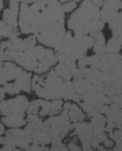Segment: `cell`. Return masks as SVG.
Wrapping results in <instances>:
<instances>
[{"label":"cell","instance_id":"6da1fadb","mask_svg":"<svg viewBox=\"0 0 122 151\" xmlns=\"http://www.w3.org/2000/svg\"><path fill=\"white\" fill-rule=\"evenodd\" d=\"M18 26L22 35H33L39 44L54 49L67 32L66 13L58 0L21 3Z\"/></svg>","mask_w":122,"mask_h":151},{"label":"cell","instance_id":"7a4b0ae2","mask_svg":"<svg viewBox=\"0 0 122 151\" xmlns=\"http://www.w3.org/2000/svg\"><path fill=\"white\" fill-rule=\"evenodd\" d=\"M12 61L33 74H43L59 62L53 48L39 44L33 35L19 32L2 39L0 46V61Z\"/></svg>","mask_w":122,"mask_h":151},{"label":"cell","instance_id":"3957f363","mask_svg":"<svg viewBox=\"0 0 122 151\" xmlns=\"http://www.w3.org/2000/svg\"><path fill=\"white\" fill-rule=\"evenodd\" d=\"M77 65L84 77L108 97L122 94V54L87 56Z\"/></svg>","mask_w":122,"mask_h":151},{"label":"cell","instance_id":"277c9868","mask_svg":"<svg viewBox=\"0 0 122 151\" xmlns=\"http://www.w3.org/2000/svg\"><path fill=\"white\" fill-rule=\"evenodd\" d=\"M50 144L44 118L27 115L24 127L6 130L0 150H50Z\"/></svg>","mask_w":122,"mask_h":151},{"label":"cell","instance_id":"5b68a950","mask_svg":"<svg viewBox=\"0 0 122 151\" xmlns=\"http://www.w3.org/2000/svg\"><path fill=\"white\" fill-rule=\"evenodd\" d=\"M32 93L37 98L47 100H73V79H67L56 73L54 68L43 74H34Z\"/></svg>","mask_w":122,"mask_h":151},{"label":"cell","instance_id":"8992f818","mask_svg":"<svg viewBox=\"0 0 122 151\" xmlns=\"http://www.w3.org/2000/svg\"><path fill=\"white\" fill-rule=\"evenodd\" d=\"M74 96L76 102L85 113L92 117L95 114L106 115L111 105V98L93 85L85 77L73 79Z\"/></svg>","mask_w":122,"mask_h":151},{"label":"cell","instance_id":"52a82bcc","mask_svg":"<svg viewBox=\"0 0 122 151\" xmlns=\"http://www.w3.org/2000/svg\"><path fill=\"white\" fill-rule=\"evenodd\" d=\"M100 8L90 0H83L67 22L68 30L77 35H92L101 32L105 27Z\"/></svg>","mask_w":122,"mask_h":151},{"label":"cell","instance_id":"ba28073f","mask_svg":"<svg viewBox=\"0 0 122 151\" xmlns=\"http://www.w3.org/2000/svg\"><path fill=\"white\" fill-rule=\"evenodd\" d=\"M33 75L12 61H0V87L8 97L32 94Z\"/></svg>","mask_w":122,"mask_h":151},{"label":"cell","instance_id":"9c48e42d","mask_svg":"<svg viewBox=\"0 0 122 151\" xmlns=\"http://www.w3.org/2000/svg\"><path fill=\"white\" fill-rule=\"evenodd\" d=\"M94 41L93 35H77L68 30L60 44L54 50L59 62H78L87 57Z\"/></svg>","mask_w":122,"mask_h":151},{"label":"cell","instance_id":"30bf717a","mask_svg":"<svg viewBox=\"0 0 122 151\" xmlns=\"http://www.w3.org/2000/svg\"><path fill=\"white\" fill-rule=\"evenodd\" d=\"M29 99L26 94H19L0 100V122L7 129L22 127L27 123Z\"/></svg>","mask_w":122,"mask_h":151},{"label":"cell","instance_id":"8fae6325","mask_svg":"<svg viewBox=\"0 0 122 151\" xmlns=\"http://www.w3.org/2000/svg\"><path fill=\"white\" fill-rule=\"evenodd\" d=\"M70 101H64L63 111L60 114L44 118L45 125L51 138L50 146L63 144V140L73 131V124L67 114Z\"/></svg>","mask_w":122,"mask_h":151},{"label":"cell","instance_id":"7c38bea8","mask_svg":"<svg viewBox=\"0 0 122 151\" xmlns=\"http://www.w3.org/2000/svg\"><path fill=\"white\" fill-rule=\"evenodd\" d=\"M63 100H47L37 98L30 101L27 115H38L41 118H46L60 114L63 111Z\"/></svg>","mask_w":122,"mask_h":151},{"label":"cell","instance_id":"4fadbf2b","mask_svg":"<svg viewBox=\"0 0 122 151\" xmlns=\"http://www.w3.org/2000/svg\"><path fill=\"white\" fill-rule=\"evenodd\" d=\"M72 133L81 142L83 150H93L92 141L94 137V131L91 123H88L83 121V122L73 124Z\"/></svg>","mask_w":122,"mask_h":151},{"label":"cell","instance_id":"5bb4252c","mask_svg":"<svg viewBox=\"0 0 122 151\" xmlns=\"http://www.w3.org/2000/svg\"><path fill=\"white\" fill-rule=\"evenodd\" d=\"M122 11V0H105L100 13L105 23H109Z\"/></svg>","mask_w":122,"mask_h":151},{"label":"cell","instance_id":"9a60e30c","mask_svg":"<svg viewBox=\"0 0 122 151\" xmlns=\"http://www.w3.org/2000/svg\"><path fill=\"white\" fill-rule=\"evenodd\" d=\"M106 129L107 133L122 127V108L115 103H111L106 114Z\"/></svg>","mask_w":122,"mask_h":151},{"label":"cell","instance_id":"2e32d148","mask_svg":"<svg viewBox=\"0 0 122 151\" xmlns=\"http://www.w3.org/2000/svg\"><path fill=\"white\" fill-rule=\"evenodd\" d=\"M91 118V124L93 126L94 134L98 136L102 140V144L103 140H105L108 134H106V116L105 114H95Z\"/></svg>","mask_w":122,"mask_h":151},{"label":"cell","instance_id":"e0dca14e","mask_svg":"<svg viewBox=\"0 0 122 151\" xmlns=\"http://www.w3.org/2000/svg\"><path fill=\"white\" fill-rule=\"evenodd\" d=\"M7 7L6 4V0H0V38L6 39L11 37L15 34L19 33L11 26H9L3 21V12Z\"/></svg>","mask_w":122,"mask_h":151},{"label":"cell","instance_id":"ac0fdd59","mask_svg":"<svg viewBox=\"0 0 122 151\" xmlns=\"http://www.w3.org/2000/svg\"><path fill=\"white\" fill-rule=\"evenodd\" d=\"M67 114L72 124L83 122L85 118V111L80 105L74 101H70V104L67 109Z\"/></svg>","mask_w":122,"mask_h":151},{"label":"cell","instance_id":"d6986e66","mask_svg":"<svg viewBox=\"0 0 122 151\" xmlns=\"http://www.w3.org/2000/svg\"><path fill=\"white\" fill-rule=\"evenodd\" d=\"M95 39L94 44L93 46V50L95 54H105L106 53V40L105 37L104 36L103 34L101 32L92 35Z\"/></svg>","mask_w":122,"mask_h":151},{"label":"cell","instance_id":"ffe728a7","mask_svg":"<svg viewBox=\"0 0 122 151\" xmlns=\"http://www.w3.org/2000/svg\"><path fill=\"white\" fill-rule=\"evenodd\" d=\"M121 49L122 42L113 37L106 44V53L108 54H118Z\"/></svg>","mask_w":122,"mask_h":151},{"label":"cell","instance_id":"44dd1931","mask_svg":"<svg viewBox=\"0 0 122 151\" xmlns=\"http://www.w3.org/2000/svg\"><path fill=\"white\" fill-rule=\"evenodd\" d=\"M35 1L36 0H7V4L8 7L9 8L10 10L17 15H19L21 3H32Z\"/></svg>","mask_w":122,"mask_h":151},{"label":"cell","instance_id":"7402d4cb","mask_svg":"<svg viewBox=\"0 0 122 151\" xmlns=\"http://www.w3.org/2000/svg\"><path fill=\"white\" fill-rule=\"evenodd\" d=\"M78 7V2H76L75 0L70 1V2H65L62 4V8L65 13H71L76 9Z\"/></svg>","mask_w":122,"mask_h":151},{"label":"cell","instance_id":"603a6c76","mask_svg":"<svg viewBox=\"0 0 122 151\" xmlns=\"http://www.w3.org/2000/svg\"><path fill=\"white\" fill-rule=\"evenodd\" d=\"M72 134H73V133H72ZM76 135H75V137H72L71 140H70V141L67 144L69 150H82L81 147H80L78 146V144H76V139H77V137H76V139H75L76 138Z\"/></svg>","mask_w":122,"mask_h":151},{"label":"cell","instance_id":"cb8c5ba5","mask_svg":"<svg viewBox=\"0 0 122 151\" xmlns=\"http://www.w3.org/2000/svg\"><path fill=\"white\" fill-rule=\"evenodd\" d=\"M111 103H115L122 108V94L113 96L111 98Z\"/></svg>","mask_w":122,"mask_h":151},{"label":"cell","instance_id":"d4e9b609","mask_svg":"<svg viewBox=\"0 0 122 151\" xmlns=\"http://www.w3.org/2000/svg\"><path fill=\"white\" fill-rule=\"evenodd\" d=\"M90 1L94 4L95 6L98 8L102 7V3H103V0H90Z\"/></svg>","mask_w":122,"mask_h":151},{"label":"cell","instance_id":"484cf974","mask_svg":"<svg viewBox=\"0 0 122 151\" xmlns=\"http://www.w3.org/2000/svg\"><path fill=\"white\" fill-rule=\"evenodd\" d=\"M6 98H7L6 92L4 91L3 88L0 87V100L4 99H6Z\"/></svg>","mask_w":122,"mask_h":151},{"label":"cell","instance_id":"4316f807","mask_svg":"<svg viewBox=\"0 0 122 151\" xmlns=\"http://www.w3.org/2000/svg\"><path fill=\"white\" fill-rule=\"evenodd\" d=\"M61 4L65 3V2H70V1H72V0H58Z\"/></svg>","mask_w":122,"mask_h":151},{"label":"cell","instance_id":"83f0119b","mask_svg":"<svg viewBox=\"0 0 122 151\" xmlns=\"http://www.w3.org/2000/svg\"><path fill=\"white\" fill-rule=\"evenodd\" d=\"M75 1H76V2H78V3H79V2H82V1H83V0H75Z\"/></svg>","mask_w":122,"mask_h":151},{"label":"cell","instance_id":"f1b7e54d","mask_svg":"<svg viewBox=\"0 0 122 151\" xmlns=\"http://www.w3.org/2000/svg\"><path fill=\"white\" fill-rule=\"evenodd\" d=\"M2 139H3V137L2 138H0V145L2 144Z\"/></svg>","mask_w":122,"mask_h":151},{"label":"cell","instance_id":"f546056e","mask_svg":"<svg viewBox=\"0 0 122 151\" xmlns=\"http://www.w3.org/2000/svg\"><path fill=\"white\" fill-rule=\"evenodd\" d=\"M2 39L0 38V46H1V42H2Z\"/></svg>","mask_w":122,"mask_h":151},{"label":"cell","instance_id":"4dcf8cb0","mask_svg":"<svg viewBox=\"0 0 122 151\" xmlns=\"http://www.w3.org/2000/svg\"><path fill=\"white\" fill-rule=\"evenodd\" d=\"M121 15H122V11H121Z\"/></svg>","mask_w":122,"mask_h":151}]
</instances>
